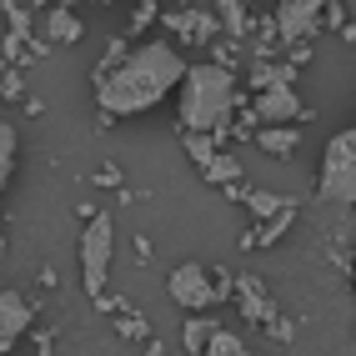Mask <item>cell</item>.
Returning <instances> with one entry per match:
<instances>
[{"instance_id":"1","label":"cell","mask_w":356,"mask_h":356,"mask_svg":"<svg viewBox=\"0 0 356 356\" xmlns=\"http://www.w3.org/2000/svg\"><path fill=\"white\" fill-rule=\"evenodd\" d=\"M186 65L191 60L171 40H140V45L111 40L106 56L96 60V70H90V90H96L101 115L121 121V115H140V111L161 106L181 86Z\"/></svg>"},{"instance_id":"2","label":"cell","mask_w":356,"mask_h":356,"mask_svg":"<svg viewBox=\"0 0 356 356\" xmlns=\"http://www.w3.org/2000/svg\"><path fill=\"white\" fill-rule=\"evenodd\" d=\"M241 106V90H236V76L216 60L186 65V76L176 86V115L186 131H211L221 136L231 126V111Z\"/></svg>"},{"instance_id":"3","label":"cell","mask_w":356,"mask_h":356,"mask_svg":"<svg viewBox=\"0 0 356 356\" xmlns=\"http://www.w3.org/2000/svg\"><path fill=\"white\" fill-rule=\"evenodd\" d=\"M316 196L331 206H356V126H346L326 140L321 171H316Z\"/></svg>"},{"instance_id":"4","label":"cell","mask_w":356,"mask_h":356,"mask_svg":"<svg viewBox=\"0 0 356 356\" xmlns=\"http://www.w3.org/2000/svg\"><path fill=\"white\" fill-rule=\"evenodd\" d=\"M111 261H115V226H111L106 211H96L90 226L81 231V286H86L90 301H106Z\"/></svg>"},{"instance_id":"5","label":"cell","mask_w":356,"mask_h":356,"mask_svg":"<svg viewBox=\"0 0 356 356\" xmlns=\"http://www.w3.org/2000/svg\"><path fill=\"white\" fill-rule=\"evenodd\" d=\"M165 291H171V301L186 306V312H211L216 301H226L236 291V281L216 276L206 261H181V266L165 276Z\"/></svg>"},{"instance_id":"6","label":"cell","mask_w":356,"mask_h":356,"mask_svg":"<svg viewBox=\"0 0 356 356\" xmlns=\"http://www.w3.org/2000/svg\"><path fill=\"white\" fill-rule=\"evenodd\" d=\"M331 0H276V40H312L321 31V15H326Z\"/></svg>"},{"instance_id":"7","label":"cell","mask_w":356,"mask_h":356,"mask_svg":"<svg viewBox=\"0 0 356 356\" xmlns=\"http://www.w3.org/2000/svg\"><path fill=\"white\" fill-rule=\"evenodd\" d=\"M251 115L256 126H291V121H306V106L296 101L291 86H261L251 101Z\"/></svg>"},{"instance_id":"8","label":"cell","mask_w":356,"mask_h":356,"mask_svg":"<svg viewBox=\"0 0 356 356\" xmlns=\"http://www.w3.org/2000/svg\"><path fill=\"white\" fill-rule=\"evenodd\" d=\"M31 326H35V301L10 291V286H0V351H10Z\"/></svg>"},{"instance_id":"9","label":"cell","mask_w":356,"mask_h":356,"mask_svg":"<svg viewBox=\"0 0 356 356\" xmlns=\"http://www.w3.org/2000/svg\"><path fill=\"white\" fill-rule=\"evenodd\" d=\"M165 26H171L181 40H196V45L216 40V31H226V26H221V15H216V10H206V6H176L171 15H165Z\"/></svg>"},{"instance_id":"10","label":"cell","mask_w":356,"mask_h":356,"mask_svg":"<svg viewBox=\"0 0 356 356\" xmlns=\"http://www.w3.org/2000/svg\"><path fill=\"white\" fill-rule=\"evenodd\" d=\"M236 296H241V316H251L261 326L276 321V301L266 296V286H261L256 276H236Z\"/></svg>"},{"instance_id":"11","label":"cell","mask_w":356,"mask_h":356,"mask_svg":"<svg viewBox=\"0 0 356 356\" xmlns=\"http://www.w3.org/2000/svg\"><path fill=\"white\" fill-rule=\"evenodd\" d=\"M256 146L266 156H291L301 146V136H296V126H256Z\"/></svg>"},{"instance_id":"12","label":"cell","mask_w":356,"mask_h":356,"mask_svg":"<svg viewBox=\"0 0 356 356\" xmlns=\"http://www.w3.org/2000/svg\"><path fill=\"white\" fill-rule=\"evenodd\" d=\"M291 221H296V206L276 211L271 221H261V231H251V236H246V246H271V241H281V236L291 231Z\"/></svg>"},{"instance_id":"13","label":"cell","mask_w":356,"mask_h":356,"mask_svg":"<svg viewBox=\"0 0 356 356\" xmlns=\"http://www.w3.org/2000/svg\"><path fill=\"white\" fill-rule=\"evenodd\" d=\"M201 181L206 186H231V181H241V165H236V156H211L206 165H201Z\"/></svg>"},{"instance_id":"14","label":"cell","mask_w":356,"mask_h":356,"mask_svg":"<svg viewBox=\"0 0 356 356\" xmlns=\"http://www.w3.org/2000/svg\"><path fill=\"white\" fill-rule=\"evenodd\" d=\"M246 206H251L256 221H271L276 211H286V206H296V201H291V196H276V191H246Z\"/></svg>"},{"instance_id":"15","label":"cell","mask_w":356,"mask_h":356,"mask_svg":"<svg viewBox=\"0 0 356 356\" xmlns=\"http://www.w3.org/2000/svg\"><path fill=\"white\" fill-rule=\"evenodd\" d=\"M211 331H216V321H206L201 312H191V321H186V331H181V346H186V351H206Z\"/></svg>"},{"instance_id":"16","label":"cell","mask_w":356,"mask_h":356,"mask_svg":"<svg viewBox=\"0 0 356 356\" xmlns=\"http://www.w3.org/2000/svg\"><path fill=\"white\" fill-rule=\"evenodd\" d=\"M206 351H211V356H246L251 346H246L241 337H236V331L216 326V331H211V341H206Z\"/></svg>"},{"instance_id":"17","label":"cell","mask_w":356,"mask_h":356,"mask_svg":"<svg viewBox=\"0 0 356 356\" xmlns=\"http://www.w3.org/2000/svg\"><path fill=\"white\" fill-rule=\"evenodd\" d=\"M246 0H216V15H221V26L231 31V35H246Z\"/></svg>"},{"instance_id":"18","label":"cell","mask_w":356,"mask_h":356,"mask_svg":"<svg viewBox=\"0 0 356 356\" xmlns=\"http://www.w3.org/2000/svg\"><path fill=\"white\" fill-rule=\"evenodd\" d=\"M10 171H15V126L0 115V186L10 181Z\"/></svg>"},{"instance_id":"19","label":"cell","mask_w":356,"mask_h":356,"mask_svg":"<svg viewBox=\"0 0 356 356\" xmlns=\"http://www.w3.org/2000/svg\"><path fill=\"white\" fill-rule=\"evenodd\" d=\"M45 31H51V40H81L86 35V26L70 10H51V26H45Z\"/></svg>"},{"instance_id":"20","label":"cell","mask_w":356,"mask_h":356,"mask_svg":"<svg viewBox=\"0 0 356 356\" xmlns=\"http://www.w3.org/2000/svg\"><path fill=\"white\" fill-rule=\"evenodd\" d=\"M156 6H161V0H140V6H136V20H131V31H146V26H151V15H156Z\"/></svg>"},{"instance_id":"21","label":"cell","mask_w":356,"mask_h":356,"mask_svg":"<svg viewBox=\"0 0 356 356\" xmlns=\"http://www.w3.org/2000/svg\"><path fill=\"white\" fill-rule=\"evenodd\" d=\"M321 26H337V31L346 26V10L337 6V0H331V6H326V15H321Z\"/></svg>"},{"instance_id":"22","label":"cell","mask_w":356,"mask_h":356,"mask_svg":"<svg viewBox=\"0 0 356 356\" xmlns=\"http://www.w3.org/2000/svg\"><path fill=\"white\" fill-rule=\"evenodd\" d=\"M351 286H356V256H351Z\"/></svg>"},{"instance_id":"23","label":"cell","mask_w":356,"mask_h":356,"mask_svg":"<svg viewBox=\"0 0 356 356\" xmlns=\"http://www.w3.org/2000/svg\"><path fill=\"white\" fill-rule=\"evenodd\" d=\"M90 6H115V0H90Z\"/></svg>"},{"instance_id":"24","label":"cell","mask_w":356,"mask_h":356,"mask_svg":"<svg viewBox=\"0 0 356 356\" xmlns=\"http://www.w3.org/2000/svg\"><path fill=\"white\" fill-rule=\"evenodd\" d=\"M246 6H271V0H246Z\"/></svg>"},{"instance_id":"25","label":"cell","mask_w":356,"mask_h":356,"mask_svg":"<svg viewBox=\"0 0 356 356\" xmlns=\"http://www.w3.org/2000/svg\"><path fill=\"white\" fill-rule=\"evenodd\" d=\"M0 251H6V236H0Z\"/></svg>"},{"instance_id":"26","label":"cell","mask_w":356,"mask_h":356,"mask_svg":"<svg viewBox=\"0 0 356 356\" xmlns=\"http://www.w3.org/2000/svg\"><path fill=\"white\" fill-rule=\"evenodd\" d=\"M176 6H191V0H176Z\"/></svg>"},{"instance_id":"27","label":"cell","mask_w":356,"mask_h":356,"mask_svg":"<svg viewBox=\"0 0 356 356\" xmlns=\"http://www.w3.org/2000/svg\"><path fill=\"white\" fill-rule=\"evenodd\" d=\"M351 337H356V326H351Z\"/></svg>"}]
</instances>
